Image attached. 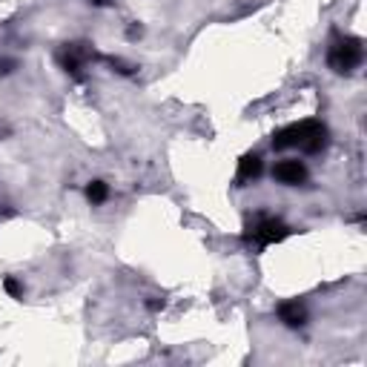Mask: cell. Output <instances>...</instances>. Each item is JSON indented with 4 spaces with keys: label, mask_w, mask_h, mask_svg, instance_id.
Segmentation results:
<instances>
[{
    "label": "cell",
    "mask_w": 367,
    "mask_h": 367,
    "mask_svg": "<svg viewBox=\"0 0 367 367\" xmlns=\"http://www.w3.org/2000/svg\"><path fill=\"white\" fill-rule=\"evenodd\" d=\"M290 147H299L307 155L321 152L327 147V126L321 121H301L272 135V150H290Z\"/></svg>",
    "instance_id": "6da1fadb"
},
{
    "label": "cell",
    "mask_w": 367,
    "mask_h": 367,
    "mask_svg": "<svg viewBox=\"0 0 367 367\" xmlns=\"http://www.w3.org/2000/svg\"><path fill=\"white\" fill-rule=\"evenodd\" d=\"M364 61V46L359 37L353 35H333L330 49H327V66L339 75H347L353 69H359Z\"/></svg>",
    "instance_id": "7a4b0ae2"
},
{
    "label": "cell",
    "mask_w": 367,
    "mask_h": 367,
    "mask_svg": "<svg viewBox=\"0 0 367 367\" xmlns=\"http://www.w3.org/2000/svg\"><path fill=\"white\" fill-rule=\"evenodd\" d=\"M290 236V227L282 218H272V215H258L250 229H247V241H253L255 247H270V244H279Z\"/></svg>",
    "instance_id": "3957f363"
},
{
    "label": "cell",
    "mask_w": 367,
    "mask_h": 367,
    "mask_svg": "<svg viewBox=\"0 0 367 367\" xmlns=\"http://www.w3.org/2000/svg\"><path fill=\"white\" fill-rule=\"evenodd\" d=\"M89 61H95V49H89V43H66L58 55L61 69L69 72V75H80V69Z\"/></svg>",
    "instance_id": "277c9868"
},
{
    "label": "cell",
    "mask_w": 367,
    "mask_h": 367,
    "mask_svg": "<svg viewBox=\"0 0 367 367\" xmlns=\"http://www.w3.org/2000/svg\"><path fill=\"white\" fill-rule=\"evenodd\" d=\"M272 178L284 184V187H299V184L307 181V167L304 161H296V158H284L272 167Z\"/></svg>",
    "instance_id": "5b68a950"
},
{
    "label": "cell",
    "mask_w": 367,
    "mask_h": 367,
    "mask_svg": "<svg viewBox=\"0 0 367 367\" xmlns=\"http://www.w3.org/2000/svg\"><path fill=\"white\" fill-rule=\"evenodd\" d=\"M279 318L287 327H301L307 321V307L301 301H284V304H279Z\"/></svg>",
    "instance_id": "8992f818"
},
{
    "label": "cell",
    "mask_w": 367,
    "mask_h": 367,
    "mask_svg": "<svg viewBox=\"0 0 367 367\" xmlns=\"http://www.w3.org/2000/svg\"><path fill=\"white\" fill-rule=\"evenodd\" d=\"M261 175V158L255 155V152H250V155H244L241 161H239V172H236V181L241 184H250V181H255Z\"/></svg>",
    "instance_id": "52a82bcc"
},
{
    "label": "cell",
    "mask_w": 367,
    "mask_h": 367,
    "mask_svg": "<svg viewBox=\"0 0 367 367\" xmlns=\"http://www.w3.org/2000/svg\"><path fill=\"white\" fill-rule=\"evenodd\" d=\"M86 198H89V204H104L109 198V187L104 181H89L86 184Z\"/></svg>",
    "instance_id": "ba28073f"
},
{
    "label": "cell",
    "mask_w": 367,
    "mask_h": 367,
    "mask_svg": "<svg viewBox=\"0 0 367 367\" xmlns=\"http://www.w3.org/2000/svg\"><path fill=\"white\" fill-rule=\"evenodd\" d=\"M4 287H6V293H9L12 299H23V284H20L18 279H6Z\"/></svg>",
    "instance_id": "9c48e42d"
},
{
    "label": "cell",
    "mask_w": 367,
    "mask_h": 367,
    "mask_svg": "<svg viewBox=\"0 0 367 367\" xmlns=\"http://www.w3.org/2000/svg\"><path fill=\"white\" fill-rule=\"evenodd\" d=\"M15 69V61H9V58H0V75H9Z\"/></svg>",
    "instance_id": "30bf717a"
},
{
    "label": "cell",
    "mask_w": 367,
    "mask_h": 367,
    "mask_svg": "<svg viewBox=\"0 0 367 367\" xmlns=\"http://www.w3.org/2000/svg\"><path fill=\"white\" fill-rule=\"evenodd\" d=\"M89 4H95V6H107L109 0H89Z\"/></svg>",
    "instance_id": "8fae6325"
},
{
    "label": "cell",
    "mask_w": 367,
    "mask_h": 367,
    "mask_svg": "<svg viewBox=\"0 0 367 367\" xmlns=\"http://www.w3.org/2000/svg\"><path fill=\"white\" fill-rule=\"evenodd\" d=\"M6 135H9V129H6V126H0V141H4Z\"/></svg>",
    "instance_id": "7c38bea8"
}]
</instances>
